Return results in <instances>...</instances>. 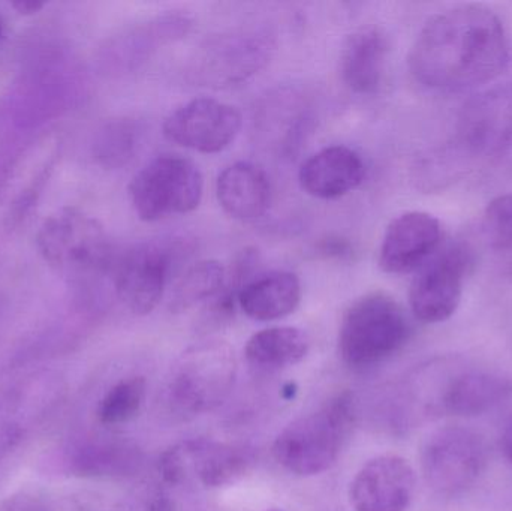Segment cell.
Listing matches in <instances>:
<instances>
[{
	"label": "cell",
	"mask_w": 512,
	"mask_h": 511,
	"mask_svg": "<svg viewBox=\"0 0 512 511\" xmlns=\"http://www.w3.org/2000/svg\"><path fill=\"white\" fill-rule=\"evenodd\" d=\"M408 63L430 89L465 90L495 80L508 63L504 23L475 3L439 12L418 33Z\"/></svg>",
	"instance_id": "obj_1"
},
{
	"label": "cell",
	"mask_w": 512,
	"mask_h": 511,
	"mask_svg": "<svg viewBox=\"0 0 512 511\" xmlns=\"http://www.w3.org/2000/svg\"><path fill=\"white\" fill-rule=\"evenodd\" d=\"M237 369L236 353L228 342L206 339L191 345L168 371L164 407L179 420L218 410L233 392Z\"/></svg>",
	"instance_id": "obj_2"
},
{
	"label": "cell",
	"mask_w": 512,
	"mask_h": 511,
	"mask_svg": "<svg viewBox=\"0 0 512 511\" xmlns=\"http://www.w3.org/2000/svg\"><path fill=\"white\" fill-rule=\"evenodd\" d=\"M357 420L351 392L328 399L322 407L289 423L273 443V458L294 476L313 477L330 470L348 444Z\"/></svg>",
	"instance_id": "obj_3"
},
{
	"label": "cell",
	"mask_w": 512,
	"mask_h": 511,
	"mask_svg": "<svg viewBox=\"0 0 512 511\" xmlns=\"http://www.w3.org/2000/svg\"><path fill=\"white\" fill-rule=\"evenodd\" d=\"M411 324L402 306L385 293L355 300L343 315L339 354L355 371L373 368L399 353L411 338Z\"/></svg>",
	"instance_id": "obj_4"
},
{
	"label": "cell",
	"mask_w": 512,
	"mask_h": 511,
	"mask_svg": "<svg viewBox=\"0 0 512 511\" xmlns=\"http://www.w3.org/2000/svg\"><path fill=\"white\" fill-rule=\"evenodd\" d=\"M36 248L45 263L63 273L111 272L116 258L101 222L72 207L42 222Z\"/></svg>",
	"instance_id": "obj_5"
},
{
	"label": "cell",
	"mask_w": 512,
	"mask_h": 511,
	"mask_svg": "<svg viewBox=\"0 0 512 511\" xmlns=\"http://www.w3.org/2000/svg\"><path fill=\"white\" fill-rule=\"evenodd\" d=\"M204 194L197 164L179 155H159L144 165L129 185V200L138 218L158 222L194 212Z\"/></svg>",
	"instance_id": "obj_6"
},
{
	"label": "cell",
	"mask_w": 512,
	"mask_h": 511,
	"mask_svg": "<svg viewBox=\"0 0 512 511\" xmlns=\"http://www.w3.org/2000/svg\"><path fill=\"white\" fill-rule=\"evenodd\" d=\"M254 464L251 450L239 444L194 438L162 453L159 476L170 486L219 489L242 480Z\"/></svg>",
	"instance_id": "obj_7"
},
{
	"label": "cell",
	"mask_w": 512,
	"mask_h": 511,
	"mask_svg": "<svg viewBox=\"0 0 512 511\" xmlns=\"http://www.w3.org/2000/svg\"><path fill=\"white\" fill-rule=\"evenodd\" d=\"M489 462L486 441L478 432L447 426L433 432L421 450V471L430 489L456 497L471 489Z\"/></svg>",
	"instance_id": "obj_8"
},
{
	"label": "cell",
	"mask_w": 512,
	"mask_h": 511,
	"mask_svg": "<svg viewBox=\"0 0 512 511\" xmlns=\"http://www.w3.org/2000/svg\"><path fill=\"white\" fill-rule=\"evenodd\" d=\"M274 41L262 30H233L207 39L192 60L191 75L201 86L245 83L270 63Z\"/></svg>",
	"instance_id": "obj_9"
},
{
	"label": "cell",
	"mask_w": 512,
	"mask_h": 511,
	"mask_svg": "<svg viewBox=\"0 0 512 511\" xmlns=\"http://www.w3.org/2000/svg\"><path fill=\"white\" fill-rule=\"evenodd\" d=\"M469 264L471 254L468 249L451 245L418 269L409 290V305L418 321L444 323L456 314L462 302L463 282Z\"/></svg>",
	"instance_id": "obj_10"
},
{
	"label": "cell",
	"mask_w": 512,
	"mask_h": 511,
	"mask_svg": "<svg viewBox=\"0 0 512 511\" xmlns=\"http://www.w3.org/2000/svg\"><path fill=\"white\" fill-rule=\"evenodd\" d=\"M173 254L161 243H140L114 258L113 284L117 297L134 315L152 314L167 290Z\"/></svg>",
	"instance_id": "obj_11"
},
{
	"label": "cell",
	"mask_w": 512,
	"mask_h": 511,
	"mask_svg": "<svg viewBox=\"0 0 512 511\" xmlns=\"http://www.w3.org/2000/svg\"><path fill=\"white\" fill-rule=\"evenodd\" d=\"M242 129V114L233 105L197 98L168 114L164 135L177 146L200 153L228 149Z\"/></svg>",
	"instance_id": "obj_12"
},
{
	"label": "cell",
	"mask_w": 512,
	"mask_h": 511,
	"mask_svg": "<svg viewBox=\"0 0 512 511\" xmlns=\"http://www.w3.org/2000/svg\"><path fill=\"white\" fill-rule=\"evenodd\" d=\"M191 27V18L177 12L129 27L105 42L99 51V66L105 74H131L140 69L159 47L188 35Z\"/></svg>",
	"instance_id": "obj_13"
},
{
	"label": "cell",
	"mask_w": 512,
	"mask_h": 511,
	"mask_svg": "<svg viewBox=\"0 0 512 511\" xmlns=\"http://www.w3.org/2000/svg\"><path fill=\"white\" fill-rule=\"evenodd\" d=\"M417 488L414 468L396 455L373 458L355 474L349 501L355 511H406Z\"/></svg>",
	"instance_id": "obj_14"
},
{
	"label": "cell",
	"mask_w": 512,
	"mask_h": 511,
	"mask_svg": "<svg viewBox=\"0 0 512 511\" xmlns=\"http://www.w3.org/2000/svg\"><path fill=\"white\" fill-rule=\"evenodd\" d=\"M441 222L426 212H405L385 230L379 249V267L390 275L415 272L438 251Z\"/></svg>",
	"instance_id": "obj_15"
},
{
	"label": "cell",
	"mask_w": 512,
	"mask_h": 511,
	"mask_svg": "<svg viewBox=\"0 0 512 511\" xmlns=\"http://www.w3.org/2000/svg\"><path fill=\"white\" fill-rule=\"evenodd\" d=\"M366 167L355 150L330 146L319 150L301 165L298 180L306 194L319 200H336L363 183Z\"/></svg>",
	"instance_id": "obj_16"
},
{
	"label": "cell",
	"mask_w": 512,
	"mask_h": 511,
	"mask_svg": "<svg viewBox=\"0 0 512 511\" xmlns=\"http://www.w3.org/2000/svg\"><path fill=\"white\" fill-rule=\"evenodd\" d=\"M512 396V378L492 372H463L439 393L436 410L457 417H477Z\"/></svg>",
	"instance_id": "obj_17"
},
{
	"label": "cell",
	"mask_w": 512,
	"mask_h": 511,
	"mask_svg": "<svg viewBox=\"0 0 512 511\" xmlns=\"http://www.w3.org/2000/svg\"><path fill=\"white\" fill-rule=\"evenodd\" d=\"M387 36L379 27L367 26L348 36L340 54L343 83L358 95H373L384 80Z\"/></svg>",
	"instance_id": "obj_18"
},
{
	"label": "cell",
	"mask_w": 512,
	"mask_h": 511,
	"mask_svg": "<svg viewBox=\"0 0 512 511\" xmlns=\"http://www.w3.org/2000/svg\"><path fill=\"white\" fill-rule=\"evenodd\" d=\"M216 197L231 218L254 221L262 218L270 209V177L259 165L236 162L219 174Z\"/></svg>",
	"instance_id": "obj_19"
},
{
	"label": "cell",
	"mask_w": 512,
	"mask_h": 511,
	"mask_svg": "<svg viewBox=\"0 0 512 511\" xmlns=\"http://www.w3.org/2000/svg\"><path fill=\"white\" fill-rule=\"evenodd\" d=\"M301 302V282L286 270H274L251 279L239 294V308L251 320H282L294 314Z\"/></svg>",
	"instance_id": "obj_20"
},
{
	"label": "cell",
	"mask_w": 512,
	"mask_h": 511,
	"mask_svg": "<svg viewBox=\"0 0 512 511\" xmlns=\"http://www.w3.org/2000/svg\"><path fill=\"white\" fill-rule=\"evenodd\" d=\"M143 452L129 441L92 440L78 444L68 456L74 476L89 479H125L143 467Z\"/></svg>",
	"instance_id": "obj_21"
},
{
	"label": "cell",
	"mask_w": 512,
	"mask_h": 511,
	"mask_svg": "<svg viewBox=\"0 0 512 511\" xmlns=\"http://www.w3.org/2000/svg\"><path fill=\"white\" fill-rule=\"evenodd\" d=\"M310 338L291 326L268 327L251 336L245 347L246 362L259 372H277L306 359Z\"/></svg>",
	"instance_id": "obj_22"
},
{
	"label": "cell",
	"mask_w": 512,
	"mask_h": 511,
	"mask_svg": "<svg viewBox=\"0 0 512 511\" xmlns=\"http://www.w3.org/2000/svg\"><path fill=\"white\" fill-rule=\"evenodd\" d=\"M140 135V126L128 117L104 123L93 138V159L105 170L126 167L137 153Z\"/></svg>",
	"instance_id": "obj_23"
},
{
	"label": "cell",
	"mask_w": 512,
	"mask_h": 511,
	"mask_svg": "<svg viewBox=\"0 0 512 511\" xmlns=\"http://www.w3.org/2000/svg\"><path fill=\"white\" fill-rule=\"evenodd\" d=\"M225 282H227V270L221 263L213 260L198 261L188 269L174 288L171 311L180 314L201 303L209 305L222 293Z\"/></svg>",
	"instance_id": "obj_24"
},
{
	"label": "cell",
	"mask_w": 512,
	"mask_h": 511,
	"mask_svg": "<svg viewBox=\"0 0 512 511\" xmlns=\"http://www.w3.org/2000/svg\"><path fill=\"white\" fill-rule=\"evenodd\" d=\"M146 395L147 383L140 375L117 381L99 401L96 408L98 422L108 428L132 422L140 414Z\"/></svg>",
	"instance_id": "obj_25"
},
{
	"label": "cell",
	"mask_w": 512,
	"mask_h": 511,
	"mask_svg": "<svg viewBox=\"0 0 512 511\" xmlns=\"http://www.w3.org/2000/svg\"><path fill=\"white\" fill-rule=\"evenodd\" d=\"M484 234L490 246L505 251L512 246V195H501L490 201L483 219Z\"/></svg>",
	"instance_id": "obj_26"
},
{
	"label": "cell",
	"mask_w": 512,
	"mask_h": 511,
	"mask_svg": "<svg viewBox=\"0 0 512 511\" xmlns=\"http://www.w3.org/2000/svg\"><path fill=\"white\" fill-rule=\"evenodd\" d=\"M0 511H65V509L44 495L24 492L0 501Z\"/></svg>",
	"instance_id": "obj_27"
},
{
	"label": "cell",
	"mask_w": 512,
	"mask_h": 511,
	"mask_svg": "<svg viewBox=\"0 0 512 511\" xmlns=\"http://www.w3.org/2000/svg\"><path fill=\"white\" fill-rule=\"evenodd\" d=\"M125 511H174V506L162 489L150 488L141 492Z\"/></svg>",
	"instance_id": "obj_28"
},
{
	"label": "cell",
	"mask_w": 512,
	"mask_h": 511,
	"mask_svg": "<svg viewBox=\"0 0 512 511\" xmlns=\"http://www.w3.org/2000/svg\"><path fill=\"white\" fill-rule=\"evenodd\" d=\"M501 449L505 459L512 464V417L505 426L504 432H502Z\"/></svg>",
	"instance_id": "obj_29"
},
{
	"label": "cell",
	"mask_w": 512,
	"mask_h": 511,
	"mask_svg": "<svg viewBox=\"0 0 512 511\" xmlns=\"http://www.w3.org/2000/svg\"><path fill=\"white\" fill-rule=\"evenodd\" d=\"M45 3L39 2H26V0H20V2L12 3V8L21 15H35L44 8Z\"/></svg>",
	"instance_id": "obj_30"
},
{
	"label": "cell",
	"mask_w": 512,
	"mask_h": 511,
	"mask_svg": "<svg viewBox=\"0 0 512 511\" xmlns=\"http://www.w3.org/2000/svg\"><path fill=\"white\" fill-rule=\"evenodd\" d=\"M6 23L3 20L2 15H0V41H2L3 35H5Z\"/></svg>",
	"instance_id": "obj_31"
},
{
	"label": "cell",
	"mask_w": 512,
	"mask_h": 511,
	"mask_svg": "<svg viewBox=\"0 0 512 511\" xmlns=\"http://www.w3.org/2000/svg\"><path fill=\"white\" fill-rule=\"evenodd\" d=\"M265 511H285V510H282V509H268V510H265Z\"/></svg>",
	"instance_id": "obj_32"
}]
</instances>
